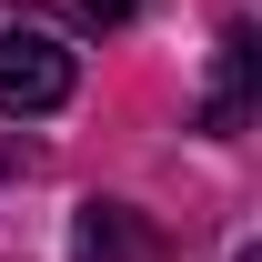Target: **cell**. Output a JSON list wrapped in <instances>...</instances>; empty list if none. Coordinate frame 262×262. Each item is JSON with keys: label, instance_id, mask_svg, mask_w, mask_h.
Listing matches in <instances>:
<instances>
[{"label": "cell", "instance_id": "1", "mask_svg": "<svg viewBox=\"0 0 262 262\" xmlns=\"http://www.w3.org/2000/svg\"><path fill=\"white\" fill-rule=\"evenodd\" d=\"M71 81H81V71H71V51H61L51 31H0V111H10V121L61 111Z\"/></svg>", "mask_w": 262, "mask_h": 262}, {"label": "cell", "instance_id": "2", "mask_svg": "<svg viewBox=\"0 0 262 262\" xmlns=\"http://www.w3.org/2000/svg\"><path fill=\"white\" fill-rule=\"evenodd\" d=\"M71 252H81V262H171V252H162V232L141 222L131 202H81Z\"/></svg>", "mask_w": 262, "mask_h": 262}, {"label": "cell", "instance_id": "3", "mask_svg": "<svg viewBox=\"0 0 262 262\" xmlns=\"http://www.w3.org/2000/svg\"><path fill=\"white\" fill-rule=\"evenodd\" d=\"M242 101H252V31H232L222 40V91H212V131L242 121Z\"/></svg>", "mask_w": 262, "mask_h": 262}, {"label": "cell", "instance_id": "4", "mask_svg": "<svg viewBox=\"0 0 262 262\" xmlns=\"http://www.w3.org/2000/svg\"><path fill=\"white\" fill-rule=\"evenodd\" d=\"M51 10H71V20H91V31H111V20H131L141 0H51Z\"/></svg>", "mask_w": 262, "mask_h": 262}, {"label": "cell", "instance_id": "5", "mask_svg": "<svg viewBox=\"0 0 262 262\" xmlns=\"http://www.w3.org/2000/svg\"><path fill=\"white\" fill-rule=\"evenodd\" d=\"M242 262H262V252H242Z\"/></svg>", "mask_w": 262, "mask_h": 262}]
</instances>
